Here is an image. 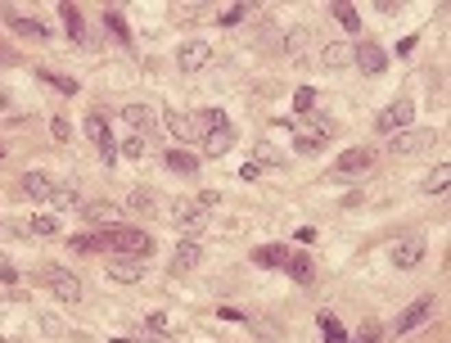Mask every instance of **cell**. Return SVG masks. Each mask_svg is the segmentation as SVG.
<instances>
[{"instance_id": "cell-1", "label": "cell", "mask_w": 451, "mask_h": 343, "mask_svg": "<svg viewBox=\"0 0 451 343\" xmlns=\"http://www.w3.org/2000/svg\"><path fill=\"white\" fill-rule=\"evenodd\" d=\"M212 208H217V194H199V199H176L172 204V222L181 226V235L194 239V235H204L208 222H212Z\"/></svg>"}, {"instance_id": "cell-2", "label": "cell", "mask_w": 451, "mask_h": 343, "mask_svg": "<svg viewBox=\"0 0 451 343\" xmlns=\"http://www.w3.org/2000/svg\"><path fill=\"white\" fill-rule=\"evenodd\" d=\"M154 253V235L136 230V226H108V257H140V262H149Z\"/></svg>"}, {"instance_id": "cell-3", "label": "cell", "mask_w": 451, "mask_h": 343, "mask_svg": "<svg viewBox=\"0 0 451 343\" xmlns=\"http://www.w3.org/2000/svg\"><path fill=\"white\" fill-rule=\"evenodd\" d=\"M36 276H41V285H45V289H50L59 303H77V298H82V280H77V271H64V267H41Z\"/></svg>"}, {"instance_id": "cell-4", "label": "cell", "mask_w": 451, "mask_h": 343, "mask_svg": "<svg viewBox=\"0 0 451 343\" xmlns=\"http://www.w3.org/2000/svg\"><path fill=\"white\" fill-rule=\"evenodd\" d=\"M370 172H375V150H343L339 154V163H334L330 167V176L334 181H348V176H370Z\"/></svg>"}, {"instance_id": "cell-5", "label": "cell", "mask_w": 451, "mask_h": 343, "mask_svg": "<svg viewBox=\"0 0 451 343\" xmlns=\"http://www.w3.org/2000/svg\"><path fill=\"white\" fill-rule=\"evenodd\" d=\"M438 131L433 127H406L398 136H388V154H419V150H433Z\"/></svg>"}, {"instance_id": "cell-6", "label": "cell", "mask_w": 451, "mask_h": 343, "mask_svg": "<svg viewBox=\"0 0 451 343\" xmlns=\"http://www.w3.org/2000/svg\"><path fill=\"white\" fill-rule=\"evenodd\" d=\"M411 118H415V104H411V99H393V104L375 118V131L379 136H398V131L411 127Z\"/></svg>"}, {"instance_id": "cell-7", "label": "cell", "mask_w": 451, "mask_h": 343, "mask_svg": "<svg viewBox=\"0 0 451 343\" xmlns=\"http://www.w3.org/2000/svg\"><path fill=\"white\" fill-rule=\"evenodd\" d=\"M424 253H429L424 235H402L398 244H393V267H398V271H415L419 262H424Z\"/></svg>"}, {"instance_id": "cell-8", "label": "cell", "mask_w": 451, "mask_h": 343, "mask_svg": "<svg viewBox=\"0 0 451 343\" xmlns=\"http://www.w3.org/2000/svg\"><path fill=\"white\" fill-rule=\"evenodd\" d=\"M212 64V45L208 41H185L181 50H176V68L181 73H199V68Z\"/></svg>"}, {"instance_id": "cell-9", "label": "cell", "mask_w": 451, "mask_h": 343, "mask_svg": "<svg viewBox=\"0 0 451 343\" xmlns=\"http://www.w3.org/2000/svg\"><path fill=\"white\" fill-rule=\"evenodd\" d=\"M352 64L361 68L365 77H379V73L388 68V50H379V45L365 41V45H356V50H352Z\"/></svg>"}, {"instance_id": "cell-10", "label": "cell", "mask_w": 451, "mask_h": 343, "mask_svg": "<svg viewBox=\"0 0 451 343\" xmlns=\"http://www.w3.org/2000/svg\"><path fill=\"white\" fill-rule=\"evenodd\" d=\"M433 307H438L433 298H415V303H411V307H406V311L398 316V325H393V330H398V334H411L415 325H424V321L433 316Z\"/></svg>"}, {"instance_id": "cell-11", "label": "cell", "mask_w": 451, "mask_h": 343, "mask_svg": "<svg viewBox=\"0 0 451 343\" xmlns=\"http://www.w3.org/2000/svg\"><path fill=\"white\" fill-rule=\"evenodd\" d=\"M162 122H167V131H172L176 140H204V127L194 122V113H176V108H167Z\"/></svg>"}, {"instance_id": "cell-12", "label": "cell", "mask_w": 451, "mask_h": 343, "mask_svg": "<svg viewBox=\"0 0 451 343\" xmlns=\"http://www.w3.org/2000/svg\"><path fill=\"white\" fill-rule=\"evenodd\" d=\"M64 27H68V36H73L77 45H82V50H95V36L86 32V19H82V10H77V5H64Z\"/></svg>"}, {"instance_id": "cell-13", "label": "cell", "mask_w": 451, "mask_h": 343, "mask_svg": "<svg viewBox=\"0 0 451 343\" xmlns=\"http://www.w3.org/2000/svg\"><path fill=\"white\" fill-rule=\"evenodd\" d=\"M199 262H204V244H199V239H181V244H176V253H172V276L194 271Z\"/></svg>"}, {"instance_id": "cell-14", "label": "cell", "mask_w": 451, "mask_h": 343, "mask_svg": "<svg viewBox=\"0 0 451 343\" xmlns=\"http://www.w3.org/2000/svg\"><path fill=\"white\" fill-rule=\"evenodd\" d=\"M145 276V262L140 257H108V280H118V285H136Z\"/></svg>"}, {"instance_id": "cell-15", "label": "cell", "mask_w": 451, "mask_h": 343, "mask_svg": "<svg viewBox=\"0 0 451 343\" xmlns=\"http://www.w3.org/2000/svg\"><path fill=\"white\" fill-rule=\"evenodd\" d=\"M77 213L86 217V222H95V226H113V222H118V204H104V199H82Z\"/></svg>"}, {"instance_id": "cell-16", "label": "cell", "mask_w": 451, "mask_h": 343, "mask_svg": "<svg viewBox=\"0 0 451 343\" xmlns=\"http://www.w3.org/2000/svg\"><path fill=\"white\" fill-rule=\"evenodd\" d=\"M19 185H23L27 199H50V194H54V176H50V172H27Z\"/></svg>"}, {"instance_id": "cell-17", "label": "cell", "mask_w": 451, "mask_h": 343, "mask_svg": "<svg viewBox=\"0 0 451 343\" xmlns=\"http://www.w3.org/2000/svg\"><path fill=\"white\" fill-rule=\"evenodd\" d=\"M230 145H235V127H230V122H221V127H212V131L204 136V150L212 154V158H221Z\"/></svg>"}, {"instance_id": "cell-18", "label": "cell", "mask_w": 451, "mask_h": 343, "mask_svg": "<svg viewBox=\"0 0 451 343\" xmlns=\"http://www.w3.org/2000/svg\"><path fill=\"white\" fill-rule=\"evenodd\" d=\"M316 54H321L325 68H348V64H352V45H348V41H325Z\"/></svg>"}, {"instance_id": "cell-19", "label": "cell", "mask_w": 451, "mask_h": 343, "mask_svg": "<svg viewBox=\"0 0 451 343\" xmlns=\"http://www.w3.org/2000/svg\"><path fill=\"white\" fill-rule=\"evenodd\" d=\"M284 271H289V280H298V285H316V267H312V257H307V253H289Z\"/></svg>"}, {"instance_id": "cell-20", "label": "cell", "mask_w": 451, "mask_h": 343, "mask_svg": "<svg viewBox=\"0 0 451 343\" xmlns=\"http://www.w3.org/2000/svg\"><path fill=\"white\" fill-rule=\"evenodd\" d=\"M68 248L73 253H108V226L99 235H68Z\"/></svg>"}, {"instance_id": "cell-21", "label": "cell", "mask_w": 451, "mask_h": 343, "mask_svg": "<svg viewBox=\"0 0 451 343\" xmlns=\"http://www.w3.org/2000/svg\"><path fill=\"white\" fill-rule=\"evenodd\" d=\"M253 262H258V267L284 271V262H289V248H284V244H262V248H253Z\"/></svg>"}, {"instance_id": "cell-22", "label": "cell", "mask_w": 451, "mask_h": 343, "mask_svg": "<svg viewBox=\"0 0 451 343\" xmlns=\"http://www.w3.org/2000/svg\"><path fill=\"white\" fill-rule=\"evenodd\" d=\"M122 122L136 127V136H145V131L154 127V108L149 104H127V108H122Z\"/></svg>"}, {"instance_id": "cell-23", "label": "cell", "mask_w": 451, "mask_h": 343, "mask_svg": "<svg viewBox=\"0 0 451 343\" xmlns=\"http://www.w3.org/2000/svg\"><path fill=\"white\" fill-rule=\"evenodd\" d=\"M312 41H316V36H312V27H293V32L284 36V54H289L293 64H302V50H307Z\"/></svg>"}, {"instance_id": "cell-24", "label": "cell", "mask_w": 451, "mask_h": 343, "mask_svg": "<svg viewBox=\"0 0 451 343\" xmlns=\"http://www.w3.org/2000/svg\"><path fill=\"white\" fill-rule=\"evenodd\" d=\"M127 213L154 217V213H158V204H154V190H145V185H140V190H131V194H127Z\"/></svg>"}, {"instance_id": "cell-25", "label": "cell", "mask_w": 451, "mask_h": 343, "mask_svg": "<svg viewBox=\"0 0 451 343\" xmlns=\"http://www.w3.org/2000/svg\"><path fill=\"white\" fill-rule=\"evenodd\" d=\"M104 32L113 36V41H122V45H131V27H127V19H122V10H104Z\"/></svg>"}, {"instance_id": "cell-26", "label": "cell", "mask_w": 451, "mask_h": 343, "mask_svg": "<svg viewBox=\"0 0 451 343\" xmlns=\"http://www.w3.org/2000/svg\"><path fill=\"white\" fill-rule=\"evenodd\" d=\"M253 163H258V167H284V154H280L271 140H258V145H253Z\"/></svg>"}, {"instance_id": "cell-27", "label": "cell", "mask_w": 451, "mask_h": 343, "mask_svg": "<svg viewBox=\"0 0 451 343\" xmlns=\"http://www.w3.org/2000/svg\"><path fill=\"white\" fill-rule=\"evenodd\" d=\"M162 163H167L176 176H194V172H199V158H194V154H185V150H172Z\"/></svg>"}, {"instance_id": "cell-28", "label": "cell", "mask_w": 451, "mask_h": 343, "mask_svg": "<svg viewBox=\"0 0 451 343\" xmlns=\"http://www.w3.org/2000/svg\"><path fill=\"white\" fill-rule=\"evenodd\" d=\"M244 19H253V5H221V10H217V23H221V27H239Z\"/></svg>"}, {"instance_id": "cell-29", "label": "cell", "mask_w": 451, "mask_h": 343, "mask_svg": "<svg viewBox=\"0 0 451 343\" xmlns=\"http://www.w3.org/2000/svg\"><path fill=\"white\" fill-rule=\"evenodd\" d=\"M5 19H10V27H19L23 36H36V41H45V23L23 19V14H14V10H5Z\"/></svg>"}, {"instance_id": "cell-30", "label": "cell", "mask_w": 451, "mask_h": 343, "mask_svg": "<svg viewBox=\"0 0 451 343\" xmlns=\"http://www.w3.org/2000/svg\"><path fill=\"white\" fill-rule=\"evenodd\" d=\"M316 325H321V334H325V343H348V334H343V325L334 321L330 311H321V316H316Z\"/></svg>"}, {"instance_id": "cell-31", "label": "cell", "mask_w": 451, "mask_h": 343, "mask_svg": "<svg viewBox=\"0 0 451 343\" xmlns=\"http://www.w3.org/2000/svg\"><path fill=\"white\" fill-rule=\"evenodd\" d=\"M50 208H54V213H68V208H82V199H77L73 190H64V185H54V194H50Z\"/></svg>"}, {"instance_id": "cell-32", "label": "cell", "mask_w": 451, "mask_h": 343, "mask_svg": "<svg viewBox=\"0 0 451 343\" xmlns=\"http://www.w3.org/2000/svg\"><path fill=\"white\" fill-rule=\"evenodd\" d=\"M41 82H50L54 91H59V95H77V91H82V86H77L73 77H59V73H50V68H41Z\"/></svg>"}, {"instance_id": "cell-33", "label": "cell", "mask_w": 451, "mask_h": 343, "mask_svg": "<svg viewBox=\"0 0 451 343\" xmlns=\"http://www.w3.org/2000/svg\"><path fill=\"white\" fill-rule=\"evenodd\" d=\"M447 181H451V167L442 163V167H433L429 181H424V194H442V190H447Z\"/></svg>"}, {"instance_id": "cell-34", "label": "cell", "mask_w": 451, "mask_h": 343, "mask_svg": "<svg viewBox=\"0 0 451 343\" xmlns=\"http://www.w3.org/2000/svg\"><path fill=\"white\" fill-rule=\"evenodd\" d=\"M82 127H86V136L95 140V145L108 136V122H104V113H86V122H82Z\"/></svg>"}, {"instance_id": "cell-35", "label": "cell", "mask_w": 451, "mask_h": 343, "mask_svg": "<svg viewBox=\"0 0 451 343\" xmlns=\"http://www.w3.org/2000/svg\"><path fill=\"white\" fill-rule=\"evenodd\" d=\"M307 127H312V136H316V140H330L334 131H339L330 118H325V113H312V118H307Z\"/></svg>"}, {"instance_id": "cell-36", "label": "cell", "mask_w": 451, "mask_h": 343, "mask_svg": "<svg viewBox=\"0 0 451 343\" xmlns=\"http://www.w3.org/2000/svg\"><path fill=\"white\" fill-rule=\"evenodd\" d=\"M334 19H339V23H343V27H348V32H356V27H361V14H356L352 10V5H334Z\"/></svg>"}, {"instance_id": "cell-37", "label": "cell", "mask_w": 451, "mask_h": 343, "mask_svg": "<svg viewBox=\"0 0 451 343\" xmlns=\"http://www.w3.org/2000/svg\"><path fill=\"white\" fill-rule=\"evenodd\" d=\"M32 235H36V239L59 235V217H32Z\"/></svg>"}, {"instance_id": "cell-38", "label": "cell", "mask_w": 451, "mask_h": 343, "mask_svg": "<svg viewBox=\"0 0 451 343\" xmlns=\"http://www.w3.org/2000/svg\"><path fill=\"white\" fill-rule=\"evenodd\" d=\"M145 325H149V330L154 334H167V330H172V316H167V311H145Z\"/></svg>"}, {"instance_id": "cell-39", "label": "cell", "mask_w": 451, "mask_h": 343, "mask_svg": "<svg viewBox=\"0 0 451 343\" xmlns=\"http://www.w3.org/2000/svg\"><path fill=\"white\" fill-rule=\"evenodd\" d=\"M293 150L312 158V154H321V150H325V140H316V136H293Z\"/></svg>"}, {"instance_id": "cell-40", "label": "cell", "mask_w": 451, "mask_h": 343, "mask_svg": "<svg viewBox=\"0 0 451 343\" xmlns=\"http://www.w3.org/2000/svg\"><path fill=\"white\" fill-rule=\"evenodd\" d=\"M145 150H149V136H131L127 145H122V154H127V158H145Z\"/></svg>"}, {"instance_id": "cell-41", "label": "cell", "mask_w": 451, "mask_h": 343, "mask_svg": "<svg viewBox=\"0 0 451 343\" xmlns=\"http://www.w3.org/2000/svg\"><path fill=\"white\" fill-rule=\"evenodd\" d=\"M293 108H298V113H312V108H316V91H312V86H302L298 95H293Z\"/></svg>"}, {"instance_id": "cell-42", "label": "cell", "mask_w": 451, "mask_h": 343, "mask_svg": "<svg viewBox=\"0 0 451 343\" xmlns=\"http://www.w3.org/2000/svg\"><path fill=\"white\" fill-rule=\"evenodd\" d=\"M379 334H384V330H379L375 321H365L361 330H356V339H352V343H379Z\"/></svg>"}, {"instance_id": "cell-43", "label": "cell", "mask_w": 451, "mask_h": 343, "mask_svg": "<svg viewBox=\"0 0 451 343\" xmlns=\"http://www.w3.org/2000/svg\"><path fill=\"white\" fill-rule=\"evenodd\" d=\"M50 136H54V140H68V136H73V127H68V118H54V122H50Z\"/></svg>"}, {"instance_id": "cell-44", "label": "cell", "mask_w": 451, "mask_h": 343, "mask_svg": "<svg viewBox=\"0 0 451 343\" xmlns=\"http://www.w3.org/2000/svg\"><path fill=\"white\" fill-rule=\"evenodd\" d=\"M99 158H104V163H113V158H118V145H113V136H104V140H99Z\"/></svg>"}, {"instance_id": "cell-45", "label": "cell", "mask_w": 451, "mask_h": 343, "mask_svg": "<svg viewBox=\"0 0 451 343\" xmlns=\"http://www.w3.org/2000/svg\"><path fill=\"white\" fill-rule=\"evenodd\" d=\"M14 280H19V271H14L10 262H0V285H14Z\"/></svg>"}, {"instance_id": "cell-46", "label": "cell", "mask_w": 451, "mask_h": 343, "mask_svg": "<svg viewBox=\"0 0 451 343\" xmlns=\"http://www.w3.org/2000/svg\"><path fill=\"white\" fill-rule=\"evenodd\" d=\"M145 343H167V339H162V334H149V339H145Z\"/></svg>"}, {"instance_id": "cell-47", "label": "cell", "mask_w": 451, "mask_h": 343, "mask_svg": "<svg viewBox=\"0 0 451 343\" xmlns=\"http://www.w3.org/2000/svg\"><path fill=\"white\" fill-rule=\"evenodd\" d=\"M113 343H136V339H113Z\"/></svg>"}, {"instance_id": "cell-48", "label": "cell", "mask_w": 451, "mask_h": 343, "mask_svg": "<svg viewBox=\"0 0 451 343\" xmlns=\"http://www.w3.org/2000/svg\"><path fill=\"white\" fill-rule=\"evenodd\" d=\"M0 343H19V339H0Z\"/></svg>"}, {"instance_id": "cell-49", "label": "cell", "mask_w": 451, "mask_h": 343, "mask_svg": "<svg viewBox=\"0 0 451 343\" xmlns=\"http://www.w3.org/2000/svg\"><path fill=\"white\" fill-rule=\"evenodd\" d=\"M0 158H5V150H0Z\"/></svg>"}]
</instances>
